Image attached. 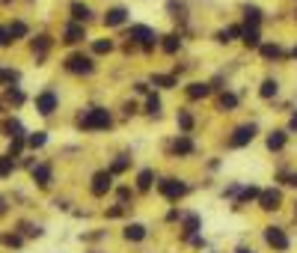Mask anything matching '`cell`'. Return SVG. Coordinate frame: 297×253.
Instances as JSON below:
<instances>
[{
	"label": "cell",
	"instance_id": "8992f818",
	"mask_svg": "<svg viewBox=\"0 0 297 253\" xmlns=\"http://www.w3.org/2000/svg\"><path fill=\"white\" fill-rule=\"evenodd\" d=\"M184 185L181 182H176V179H167V182H161V194L164 196H170V200H178V196H184Z\"/></svg>",
	"mask_w": 297,
	"mask_h": 253
},
{
	"label": "cell",
	"instance_id": "d6986e66",
	"mask_svg": "<svg viewBox=\"0 0 297 253\" xmlns=\"http://www.w3.org/2000/svg\"><path fill=\"white\" fill-rule=\"evenodd\" d=\"M92 48H95V54H107V51H113V42L110 39H98Z\"/></svg>",
	"mask_w": 297,
	"mask_h": 253
},
{
	"label": "cell",
	"instance_id": "4316f807",
	"mask_svg": "<svg viewBox=\"0 0 297 253\" xmlns=\"http://www.w3.org/2000/svg\"><path fill=\"white\" fill-rule=\"evenodd\" d=\"M220 104H223V108H235L238 98L232 96V92H223V96H220Z\"/></svg>",
	"mask_w": 297,
	"mask_h": 253
},
{
	"label": "cell",
	"instance_id": "cb8c5ba5",
	"mask_svg": "<svg viewBox=\"0 0 297 253\" xmlns=\"http://www.w3.org/2000/svg\"><path fill=\"white\" fill-rule=\"evenodd\" d=\"M24 33H27V27H24L21 21H15V24L9 27V36H12V39H18V36H24Z\"/></svg>",
	"mask_w": 297,
	"mask_h": 253
},
{
	"label": "cell",
	"instance_id": "d590c367",
	"mask_svg": "<svg viewBox=\"0 0 297 253\" xmlns=\"http://www.w3.org/2000/svg\"><path fill=\"white\" fill-rule=\"evenodd\" d=\"M253 196H259V188H247V190H244V196H241V200H253Z\"/></svg>",
	"mask_w": 297,
	"mask_h": 253
},
{
	"label": "cell",
	"instance_id": "30bf717a",
	"mask_svg": "<svg viewBox=\"0 0 297 253\" xmlns=\"http://www.w3.org/2000/svg\"><path fill=\"white\" fill-rule=\"evenodd\" d=\"M80 39H83V27H80V24H68V27H65V42L74 45V42H80Z\"/></svg>",
	"mask_w": 297,
	"mask_h": 253
},
{
	"label": "cell",
	"instance_id": "603a6c76",
	"mask_svg": "<svg viewBox=\"0 0 297 253\" xmlns=\"http://www.w3.org/2000/svg\"><path fill=\"white\" fill-rule=\"evenodd\" d=\"M190 149H193V143H190L187 137H181V140H176V152H181V155H187Z\"/></svg>",
	"mask_w": 297,
	"mask_h": 253
},
{
	"label": "cell",
	"instance_id": "ba28073f",
	"mask_svg": "<svg viewBox=\"0 0 297 253\" xmlns=\"http://www.w3.org/2000/svg\"><path fill=\"white\" fill-rule=\"evenodd\" d=\"M131 39H137V42H143L146 48H152V42H155V33H152L149 27H131Z\"/></svg>",
	"mask_w": 297,
	"mask_h": 253
},
{
	"label": "cell",
	"instance_id": "7c38bea8",
	"mask_svg": "<svg viewBox=\"0 0 297 253\" xmlns=\"http://www.w3.org/2000/svg\"><path fill=\"white\" fill-rule=\"evenodd\" d=\"M143 236H146V226H140V224H131V226L125 230V238H128V242H140Z\"/></svg>",
	"mask_w": 297,
	"mask_h": 253
},
{
	"label": "cell",
	"instance_id": "484cf974",
	"mask_svg": "<svg viewBox=\"0 0 297 253\" xmlns=\"http://www.w3.org/2000/svg\"><path fill=\"white\" fill-rule=\"evenodd\" d=\"M155 84H158V86H176V78H167V74H155Z\"/></svg>",
	"mask_w": 297,
	"mask_h": 253
},
{
	"label": "cell",
	"instance_id": "7a4b0ae2",
	"mask_svg": "<svg viewBox=\"0 0 297 253\" xmlns=\"http://www.w3.org/2000/svg\"><path fill=\"white\" fill-rule=\"evenodd\" d=\"M36 110H39L42 116H51V114L57 110V96H54V92H42V96L36 98Z\"/></svg>",
	"mask_w": 297,
	"mask_h": 253
},
{
	"label": "cell",
	"instance_id": "ac0fdd59",
	"mask_svg": "<svg viewBox=\"0 0 297 253\" xmlns=\"http://www.w3.org/2000/svg\"><path fill=\"white\" fill-rule=\"evenodd\" d=\"M152 179H155V176H152V170H143V173H140V179H137L140 190H149V188H152Z\"/></svg>",
	"mask_w": 297,
	"mask_h": 253
},
{
	"label": "cell",
	"instance_id": "d4e9b609",
	"mask_svg": "<svg viewBox=\"0 0 297 253\" xmlns=\"http://www.w3.org/2000/svg\"><path fill=\"white\" fill-rule=\"evenodd\" d=\"M244 42H247V45H259V30H256V27L247 30V33H244Z\"/></svg>",
	"mask_w": 297,
	"mask_h": 253
},
{
	"label": "cell",
	"instance_id": "9a60e30c",
	"mask_svg": "<svg viewBox=\"0 0 297 253\" xmlns=\"http://www.w3.org/2000/svg\"><path fill=\"white\" fill-rule=\"evenodd\" d=\"M71 15H74V21H86V18H89V6H83V3H71Z\"/></svg>",
	"mask_w": 297,
	"mask_h": 253
},
{
	"label": "cell",
	"instance_id": "836d02e7",
	"mask_svg": "<svg viewBox=\"0 0 297 253\" xmlns=\"http://www.w3.org/2000/svg\"><path fill=\"white\" fill-rule=\"evenodd\" d=\"M158 110H161V102L152 96V98H149V114H158Z\"/></svg>",
	"mask_w": 297,
	"mask_h": 253
},
{
	"label": "cell",
	"instance_id": "7402d4cb",
	"mask_svg": "<svg viewBox=\"0 0 297 253\" xmlns=\"http://www.w3.org/2000/svg\"><path fill=\"white\" fill-rule=\"evenodd\" d=\"M45 140H48V137H45V131H36V134H30V140H27V143L36 149V146H45Z\"/></svg>",
	"mask_w": 297,
	"mask_h": 253
},
{
	"label": "cell",
	"instance_id": "9c48e42d",
	"mask_svg": "<svg viewBox=\"0 0 297 253\" xmlns=\"http://www.w3.org/2000/svg\"><path fill=\"white\" fill-rule=\"evenodd\" d=\"M280 200H283L280 190H265V194H262V208H268V212H271V208H280Z\"/></svg>",
	"mask_w": 297,
	"mask_h": 253
},
{
	"label": "cell",
	"instance_id": "2e32d148",
	"mask_svg": "<svg viewBox=\"0 0 297 253\" xmlns=\"http://www.w3.org/2000/svg\"><path fill=\"white\" fill-rule=\"evenodd\" d=\"M187 96H190V98H205V96H208V84H190Z\"/></svg>",
	"mask_w": 297,
	"mask_h": 253
},
{
	"label": "cell",
	"instance_id": "5bb4252c",
	"mask_svg": "<svg viewBox=\"0 0 297 253\" xmlns=\"http://www.w3.org/2000/svg\"><path fill=\"white\" fill-rule=\"evenodd\" d=\"M0 128H3V134H6V137H21V126H18V120H6Z\"/></svg>",
	"mask_w": 297,
	"mask_h": 253
},
{
	"label": "cell",
	"instance_id": "e575fe53",
	"mask_svg": "<svg viewBox=\"0 0 297 253\" xmlns=\"http://www.w3.org/2000/svg\"><path fill=\"white\" fill-rule=\"evenodd\" d=\"M12 42V36H9V30L6 27H0V45H9Z\"/></svg>",
	"mask_w": 297,
	"mask_h": 253
},
{
	"label": "cell",
	"instance_id": "5b68a950",
	"mask_svg": "<svg viewBox=\"0 0 297 253\" xmlns=\"http://www.w3.org/2000/svg\"><path fill=\"white\" fill-rule=\"evenodd\" d=\"M113 185V173H95V179H92V194L95 196H101V194H107Z\"/></svg>",
	"mask_w": 297,
	"mask_h": 253
},
{
	"label": "cell",
	"instance_id": "3957f363",
	"mask_svg": "<svg viewBox=\"0 0 297 253\" xmlns=\"http://www.w3.org/2000/svg\"><path fill=\"white\" fill-rule=\"evenodd\" d=\"M65 68H68V72H83V74H86V72H92V60L83 57V54H71L68 63H65Z\"/></svg>",
	"mask_w": 297,
	"mask_h": 253
},
{
	"label": "cell",
	"instance_id": "1f68e13d",
	"mask_svg": "<svg viewBox=\"0 0 297 253\" xmlns=\"http://www.w3.org/2000/svg\"><path fill=\"white\" fill-rule=\"evenodd\" d=\"M3 244H9V248H18V244H21V238H18V236H3Z\"/></svg>",
	"mask_w": 297,
	"mask_h": 253
},
{
	"label": "cell",
	"instance_id": "4dcf8cb0",
	"mask_svg": "<svg viewBox=\"0 0 297 253\" xmlns=\"http://www.w3.org/2000/svg\"><path fill=\"white\" fill-rule=\"evenodd\" d=\"M262 54H265V57H277V54H280V48H277V45H265V48H262Z\"/></svg>",
	"mask_w": 297,
	"mask_h": 253
},
{
	"label": "cell",
	"instance_id": "52a82bcc",
	"mask_svg": "<svg viewBox=\"0 0 297 253\" xmlns=\"http://www.w3.org/2000/svg\"><path fill=\"white\" fill-rule=\"evenodd\" d=\"M256 137V126H241L235 131V137H232V146H244V143H250Z\"/></svg>",
	"mask_w": 297,
	"mask_h": 253
},
{
	"label": "cell",
	"instance_id": "f35d334b",
	"mask_svg": "<svg viewBox=\"0 0 297 253\" xmlns=\"http://www.w3.org/2000/svg\"><path fill=\"white\" fill-rule=\"evenodd\" d=\"M36 45H39V51H45V48H48V36H39V42H36Z\"/></svg>",
	"mask_w": 297,
	"mask_h": 253
},
{
	"label": "cell",
	"instance_id": "6da1fadb",
	"mask_svg": "<svg viewBox=\"0 0 297 253\" xmlns=\"http://www.w3.org/2000/svg\"><path fill=\"white\" fill-rule=\"evenodd\" d=\"M80 126L83 128H107L110 126V114H107L104 108H92L89 114L80 116Z\"/></svg>",
	"mask_w": 297,
	"mask_h": 253
},
{
	"label": "cell",
	"instance_id": "8fae6325",
	"mask_svg": "<svg viewBox=\"0 0 297 253\" xmlns=\"http://www.w3.org/2000/svg\"><path fill=\"white\" fill-rule=\"evenodd\" d=\"M33 179H36L39 185H48V182H51V167H45V164H39V167L33 170Z\"/></svg>",
	"mask_w": 297,
	"mask_h": 253
},
{
	"label": "cell",
	"instance_id": "44dd1931",
	"mask_svg": "<svg viewBox=\"0 0 297 253\" xmlns=\"http://www.w3.org/2000/svg\"><path fill=\"white\" fill-rule=\"evenodd\" d=\"M178 45H181V42H178V36H167V42H164V51H167V54H176Z\"/></svg>",
	"mask_w": 297,
	"mask_h": 253
},
{
	"label": "cell",
	"instance_id": "f546056e",
	"mask_svg": "<svg viewBox=\"0 0 297 253\" xmlns=\"http://www.w3.org/2000/svg\"><path fill=\"white\" fill-rule=\"evenodd\" d=\"M178 126L184 128V131H187V128L193 126V120H190V116H187V114H178Z\"/></svg>",
	"mask_w": 297,
	"mask_h": 253
},
{
	"label": "cell",
	"instance_id": "ffe728a7",
	"mask_svg": "<svg viewBox=\"0 0 297 253\" xmlns=\"http://www.w3.org/2000/svg\"><path fill=\"white\" fill-rule=\"evenodd\" d=\"M259 92H262V96H265V98H271V96H277V80H265V84H262V90H259Z\"/></svg>",
	"mask_w": 297,
	"mask_h": 253
},
{
	"label": "cell",
	"instance_id": "83f0119b",
	"mask_svg": "<svg viewBox=\"0 0 297 253\" xmlns=\"http://www.w3.org/2000/svg\"><path fill=\"white\" fill-rule=\"evenodd\" d=\"M12 167H15V164H12V158H9V155H6V158H0V176H6Z\"/></svg>",
	"mask_w": 297,
	"mask_h": 253
},
{
	"label": "cell",
	"instance_id": "b9f144b4",
	"mask_svg": "<svg viewBox=\"0 0 297 253\" xmlns=\"http://www.w3.org/2000/svg\"><path fill=\"white\" fill-rule=\"evenodd\" d=\"M295 57H297V48H295Z\"/></svg>",
	"mask_w": 297,
	"mask_h": 253
},
{
	"label": "cell",
	"instance_id": "ab89813d",
	"mask_svg": "<svg viewBox=\"0 0 297 253\" xmlns=\"http://www.w3.org/2000/svg\"><path fill=\"white\" fill-rule=\"evenodd\" d=\"M292 128H297V114H295V116H292Z\"/></svg>",
	"mask_w": 297,
	"mask_h": 253
},
{
	"label": "cell",
	"instance_id": "e0dca14e",
	"mask_svg": "<svg viewBox=\"0 0 297 253\" xmlns=\"http://www.w3.org/2000/svg\"><path fill=\"white\" fill-rule=\"evenodd\" d=\"M283 143H286V134H283V131H274V134L268 137V146H271V149H283Z\"/></svg>",
	"mask_w": 297,
	"mask_h": 253
},
{
	"label": "cell",
	"instance_id": "d6a6232c",
	"mask_svg": "<svg viewBox=\"0 0 297 253\" xmlns=\"http://www.w3.org/2000/svg\"><path fill=\"white\" fill-rule=\"evenodd\" d=\"M21 98H24V96H21V90H9V102H15V104H21Z\"/></svg>",
	"mask_w": 297,
	"mask_h": 253
},
{
	"label": "cell",
	"instance_id": "f1b7e54d",
	"mask_svg": "<svg viewBox=\"0 0 297 253\" xmlns=\"http://www.w3.org/2000/svg\"><path fill=\"white\" fill-rule=\"evenodd\" d=\"M259 18H262V12L253 6V9H247V21H253V24H259Z\"/></svg>",
	"mask_w": 297,
	"mask_h": 253
},
{
	"label": "cell",
	"instance_id": "277c9868",
	"mask_svg": "<svg viewBox=\"0 0 297 253\" xmlns=\"http://www.w3.org/2000/svg\"><path fill=\"white\" fill-rule=\"evenodd\" d=\"M265 238H268V244H271V248H277V250H286V248H289L286 232H283V230H277V226H271V230L265 232Z\"/></svg>",
	"mask_w": 297,
	"mask_h": 253
},
{
	"label": "cell",
	"instance_id": "74e56055",
	"mask_svg": "<svg viewBox=\"0 0 297 253\" xmlns=\"http://www.w3.org/2000/svg\"><path fill=\"white\" fill-rule=\"evenodd\" d=\"M125 167H128V161H116V164H113V173H122Z\"/></svg>",
	"mask_w": 297,
	"mask_h": 253
},
{
	"label": "cell",
	"instance_id": "8d00e7d4",
	"mask_svg": "<svg viewBox=\"0 0 297 253\" xmlns=\"http://www.w3.org/2000/svg\"><path fill=\"white\" fill-rule=\"evenodd\" d=\"M196 226H199V220H196V218H187V232H193Z\"/></svg>",
	"mask_w": 297,
	"mask_h": 253
},
{
	"label": "cell",
	"instance_id": "4fadbf2b",
	"mask_svg": "<svg viewBox=\"0 0 297 253\" xmlns=\"http://www.w3.org/2000/svg\"><path fill=\"white\" fill-rule=\"evenodd\" d=\"M125 15H128V12H125V9H110V12H107V18H104V21H107V27H116V24H122V21H125Z\"/></svg>",
	"mask_w": 297,
	"mask_h": 253
},
{
	"label": "cell",
	"instance_id": "60d3db41",
	"mask_svg": "<svg viewBox=\"0 0 297 253\" xmlns=\"http://www.w3.org/2000/svg\"><path fill=\"white\" fill-rule=\"evenodd\" d=\"M238 253H253V250H247V248H241V250H238Z\"/></svg>",
	"mask_w": 297,
	"mask_h": 253
}]
</instances>
